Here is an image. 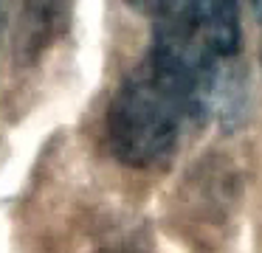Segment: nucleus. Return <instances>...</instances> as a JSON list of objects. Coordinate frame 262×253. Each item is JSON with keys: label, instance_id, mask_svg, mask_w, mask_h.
I'll return each mask as SVG.
<instances>
[{"label": "nucleus", "instance_id": "nucleus-1", "mask_svg": "<svg viewBox=\"0 0 262 253\" xmlns=\"http://www.w3.org/2000/svg\"><path fill=\"white\" fill-rule=\"evenodd\" d=\"M209 112L211 107L192 84L147 54L107 107V146L124 166H155L175 152L183 129Z\"/></svg>", "mask_w": 262, "mask_h": 253}, {"label": "nucleus", "instance_id": "nucleus-2", "mask_svg": "<svg viewBox=\"0 0 262 253\" xmlns=\"http://www.w3.org/2000/svg\"><path fill=\"white\" fill-rule=\"evenodd\" d=\"M239 54L237 0H166L149 56L192 84L209 107L220 99L226 65Z\"/></svg>", "mask_w": 262, "mask_h": 253}, {"label": "nucleus", "instance_id": "nucleus-3", "mask_svg": "<svg viewBox=\"0 0 262 253\" xmlns=\"http://www.w3.org/2000/svg\"><path fill=\"white\" fill-rule=\"evenodd\" d=\"M127 3L138 11H161V6H164L166 0H127Z\"/></svg>", "mask_w": 262, "mask_h": 253}, {"label": "nucleus", "instance_id": "nucleus-4", "mask_svg": "<svg viewBox=\"0 0 262 253\" xmlns=\"http://www.w3.org/2000/svg\"><path fill=\"white\" fill-rule=\"evenodd\" d=\"M254 6H256V11H259V17H262V0H254Z\"/></svg>", "mask_w": 262, "mask_h": 253}]
</instances>
